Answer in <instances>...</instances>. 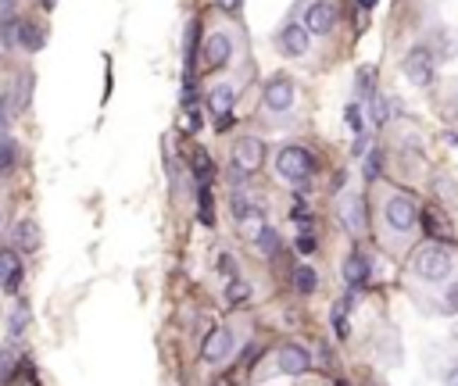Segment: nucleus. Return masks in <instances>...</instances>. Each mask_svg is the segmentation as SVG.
I'll list each match as a JSON object with an SVG mask.
<instances>
[{
    "label": "nucleus",
    "instance_id": "29",
    "mask_svg": "<svg viewBox=\"0 0 458 386\" xmlns=\"http://www.w3.org/2000/svg\"><path fill=\"white\" fill-rule=\"evenodd\" d=\"M344 122H348V129H351L355 136H362V133H365V115H362V104H348V107H344Z\"/></svg>",
    "mask_w": 458,
    "mask_h": 386
},
{
    "label": "nucleus",
    "instance_id": "16",
    "mask_svg": "<svg viewBox=\"0 0 458 386\" xmlns=\"http://www.w3.org/2000/svg\"><path fill=\"white\" fill-rule=\"evenodd\" d=\"M40 243H43L40 226L33 222V218H22V222L15 226V233H11V247H15L18 254H36V251H40Z\"/></svg>",
    "mask_w": 458,
    "mask_h": 386
},
{
    "label": "nucleus",
    "instance_id": "30",
    "mask_svg": "<svg viewBox=\"0 0 458 386\" xmlns=\"http://www.w3.org/2000/svg\"><path fill=\"white\" fill-rule=\"evenodd\" d=\"M348 308H351L348 301L333 308V329H336V337H340V340H348V337H351V325H348Z\"/></svg>",
    "mask_w": 458,
    "mask_h": 386
},
{
    "label": "nucleus",
    "instance_id": "38",
    "mask_svg": "<svg viewBox=\"0 0 458 386\" xmlns=\"http://www.w3.org/2000/svg\"><path fill=\"white\" fill-rule=\"evenodd\" d=\"M201 126H204L201 107H194V111H187V133H201Z\"/></svg>",
    "mask_w": 458,
    "mask_h": 386
},
{
    "label": "nucleus",
    "instance_id": "4",
    "mask_svg": "<svg viewBox=\"0 0 458 386\" xmlns=\"http://www.w3.org/2000/svg\"><path fill=\"white\" fill-rule=\"evenodd\" d=\"M229 215H233L237 222L244 226L247 240L258 236V229H262V204H258L254 193H247V190H233V197H229Z\"/></svg>",
    "mask_w": 458,
    "mask_h": 386
},
{
    "label": "nucleus",
    "instance_id": "43",
    "mask_svg": "<svg viewBox=\"0 0 458 386\" xmlns=\"http://www.w3.org/2000/svg\"><path fill=\"white\" fill-rule=\"evenodd\" d=\"M358 8H362V11H372V8H376V0H358Z\"/></svg>",
    "mask_w": 458,
    "mask_h": 386
},
{
    "label": "nucleus",
    "instance_id": "10",
    "mask_svg": "<svg viewBox=\"0 0 458 386\" xmlns=\"http://www.w3.org/2000/svg\"><path fill=\"white\" fill-rule=\"evenodd\" d=\"M233 50H237V43H233V36H229L225 29L211 32V36H208V43H204V68H208V72L225 68V65H229V58H233Z\"/></svg>",
    "mask_w": 458,
    "mask_h": 386
},
{
    "label": "nucleus",
    "instance_id": "42",
    "mask_svg": "<svg viewBox=\"0 0 458 386\" xmlns=\"http://www.w3.org/2000/svg\"><path fill=\"white\" fill-rule=\"evenodd\" d=\"M215 386H237V382L229 379V375H218V379H215Z\"/></svg>",
    "mask_w": 458,
    "mask_h": 386
},
{
    "label": "nucleus",
    "instance_id": "31",
    "mask_svg": "<svg viewBox=\"0 0 458 386\" xmlns=\"http://www.w3.org/2000/svg\"><path fill=\"white\" fill-rule=\"evenodd\" d=\"M369 115H372V126H383V122H387V100H383L380 93L369 97Z\"/></svg>",
    "mask_w": 458,
    "mask_h": 386
},
{
    "label": "nucleus",
    "instance_id": "27",
    "mask_svg": "<svg viewBox=\"0 0 458 386\" xmlns=\"http://www.w3.org/2000/svg\"><path fill=\"white\" fill-rule=\"evenodd\" d=\"M254 243H258V251H262L265 258H276V254H279V233H276L272 226H262L258 236H254Z\"/></svg>",
    "mask_w": 458,
    "mask_h": 386
},
{
    "label": "nucleus",
    "instance_id": "44",
    "mask_svg": "<svg viewBox=\"0 0 458 386\" xmlns=\"http://www.w3.org/2000/svg\"><path fill=\"white\" fill-rule=\"evenodd\" d=\"M43 8H47V11H50V8H54V0H43Z\"/></svg>",
    "mask_w": 458,
    "mask_h": 386
},
{
    "label": "nucleus",
    "instance_id": "3",
    "mask_svg": "<svg viewBox=\"0 0 458 386\" xmlns=\"http://www.w3.org/2000/svg\"><path fill=\"white\" fill-rule=\"evenodd\" d=\"M419 204L409 197V193H390L387 204H383V222L394 229V233H412L416 222H419Z\"/></svg>",
    "mask_w": 458,
    "mask_h": 386
},
{
    "label": "nucleus",
    "instance_id": "5",
    "mask_svg": "<svg viewBox=\"0 0 458 386\" xmlns=\"http://www.w3.org/2000/svg\"><path fill=\"white\" fill-rule=\"evenodd\" d=\"M294 100H298L294 79H286L283 72L272 76V79L265 83V90H262V104H265V111H272V115H286V111L294 107Z\"/></svg>",
    "mask_w": 458,
    "mask_h": 386
},
{
    "label": "nucleus",
    "instance_id": "41",
    "mask_svg": "<svg viewBox=\"0 0 458 386\" xmlns=\"http://www.w3.org/2000/svg\"><path fill=\"white\" fill-rule=\"evenodd\" d=\"M444 386H458V365H451V368L444 372Z\"/></svg>",
    "mask_w": 458,
    "mask_h": 386
},
{
    "label": "nucleus",
    "instance_id": "23",
    "mask_svg": "<svg viewBox=\"0 0 458 386\" xmlns=\"http://www.w3.org/2000/svg\"><path fill=\"white\" fill-rule=\"evenodd\" d=\"M29 322H33V311H29L25 301H18L15 311H11V322H8V337H11V340H22L25 329H29Z\"/></svg>",
    "mask_w": 458,
    "mask_h": 386
},
{
    "label": "nucleus",
    "instance_id": "8",
    "mask_svg": "<svg viewBox=\"0 0 458 386\" xmlns=\"http://www.w3.org/2000/svg\"><path fill=\"white\" fill-rule=\"evenodd\" d=\"M265 164V143L258 136H240L237 147H233V169H240L244 176L258 172Z\"/></svg>",
    "mask_w": 458,
    "mask_h": 386
},
{
    "label": "nucleus",
    "instance_id": "11",
    "mask_svg": "<svg viewBox=\"0 0 458 386\" xmlns=\"http://www.w3.org/2000/svg\"><path fill=\"white\" fill-rule=\"evenodd\" d=\"M22 279H25V265H22L18 251L15 247H0V290L15 297L22 290Z\"/></svg>",
    "mask_w": 458,
    "mask_h": 386
},
{
    "label": "nucleus",
    "instance_id": "37",
    "mask_svg": "<svg viewBox=\"0 0 458 386\" xmlns=\"http://www.w3.org/2000/svg\"><path fill=\"white\" fill-rule=\"evenodd\" d=\"M218 272L222 275H229V279H237V261H233V254H218Z\"/></svg>",
    "mask_w": 458,
    "mask_h": 386
},
{
    "label": "nucleus",
    "instance_id": "18",
    "mask_svg": "<svg viewBox=\"0 0 458 386\" xmlns=\"http://www.w3.org/2000/svg\"><path fill=\"white\" fill-rule=\"evenodd\" d=\"M18 47H25V50H40L43 43H47V29L40 25V22H29V18H18Z\"/></svg>",
    "mask_w": 458,
    "mask_h": 386
},
{
    "label": "nucleus",
    "instance_id": "20",
    "mask_svg": "<svg viewBox=\"0 0 458 386\" xmlns=\"http://www.w3.org/2000/svg\"><path fill=\"white\" fill-rule=\"evenodd\" d=\"M22 368H29V361H22L11 347H0V382H15Z\"/></svg>",
    "mask_w": 458,
    "mask_h": 386
},
{
    "label": "nucleus",
    "instance_id": "39",
    "mask_svg": "<svg viewBox=\"0 0 458 386\" xmlns=\"http://www.w3.org/2000/svg\"><path fill=\"white\" fill-rule=\"evenodd\" d=\"M444 308H447V311H454V315H458V283H454V287H451V290H447V294H444Z\"/></svg>",
    "mask_w": 458,
    "mask_h": 386
},
{
    "label": "nucleus",
    "instance_id": "12",
    "mask_svg": "<svg viewBox=\"0 0 458 386\" xmlns=\"http://www.w3.org/2000/svg\"><path fill=\"white\" fill-rule=\"evenodd\" d=\"M301 25L308 29V36L333 32V25H336V4H333V0H315V4L305 8V22Z\"/></svg>",
    "mask_w": 458,
    "mask_h": 386
},
{
    "label": "nucleus",
    "instance_id": "22",
    "mask_svg": "<svg viewBox=\"0 0 458 386\" xmlns=\"http://www.w3.org/2000/svg\"><path fill=\"white\" fill-rule=\"evenodd\" d=\"M294 290H298L301 297H312V294L319 290V272H315L312 265H298V268H294Z\"/></svg>",
    "mask_w": 458,
    "mask_h": 386
},
{
    "label": "nucleus",
    "instance_id": "25",
    "mask_svg": "<svg viewBox=\"0 0 458 386\" xmlns=\"http://www.w3.org/2000/svg\"><path fill=\"white\" fill-rule=\"evenodd\" d=\"M419 218H423V229H426L433 240H440V236H451L447 218H440V215H437V207H426V211H419Z\"/></svg>",
    "mask_w": 458,
    "mask_h": 386
},
{
    "label": "nucleus",
    "instance_id": "14",
    "mask_svg": "<svg viewBox=\"0 0 458 386\" xmlns=\"http://www.w3.org/2000/svg\"><path fill=\"white\" fill-rule=\"evenodd\" d=\"M340 222L351 236H362L365 233V200L358 193H348L340 200Z\"/></svg>",
    "mask_w": 458,
    "mask_h": 386
},
{
    "label": "nucleus",
    "instance_id": "40",
    "mask_svg": "<svg viewBox=\"0 0 458 386\" xmlns=\"http://www.w3.org/2000/svg\"><path fill=\"white\" fill-rule=\"evenodd\" d=\"M215 4H218L222 11H240V4H244V0H215Z\"/></svg>",
    "mask_w": 458,
    "mask_h": 386
},
{
    "label": "nucleus",
    "instance_id": "46",
    "mask_svg": "<svg viewBox=\"0 0 458 386\" xmlns=\"http://www.w3.org/2000/svg\"><path fill=\"white\" fill-rule=\"evenodd\" d=\"M340 386H344V382H340Z\"/></svg>",
    "mask_w": 458,
    "mask_h": 386
},
{
    "label": "nucleus",
    "instance_id": "35",
    "mask_svg": "<svg viewBox=\"0 0 458 386\" xmlns=\"http://www.w3.org/2000/svg\"><path fill=\"white\" fill-rule=\"evenodd\" d=\"M380 164H383V154L380 150H372L369 157H365V179L372 183V179H380Z\"/></svg>",
    "mask_w": 458,
    "mask_h": 386
},
{
    "label": "nucleus",
    "instance_id": "13",
    "mask_svg": "<svg viewBox=\"0 0 458 386\" xmlns=\"http://www.w3.org/2000/svg\"><path fill=\"white\" fill-rule=\"evenodd\" d=\"M276 365H279L283 375H305V372L312 368V354H308V347H301V344H283V347L276 351Z\"/></svg>",
    "mask_w": 458,
    "mask_h": 386
},
{
    "label": "nucleus",
    "instance_id": "17",
    "mask_svg": "<svg viewBox=\"0 0 458 386\" xmlns=\"http://www.w3.org/2000/svg\"><path fill=\"white\" fill-rule=\"evenodd\" d=\"M233 104H237V86H233V83H218V86L208 93V107H211L215 119L233 115Z\"/></svg>",
    "mask_w": 458,
    "mask_h": 386
},
{
    "label": "nucleus",
    "instance_id": "45",
    "mask_svg": "<svg viewBox=\"0 0 458 386\" xmlns=\"http://www.w3.org/2000/svg\"><path fill=\"white\" fill-rule=\"evenodd\" d=\"M0 229H4V207H0Z\"/></svg>",
    "mask_w": 458,
    "mask_h": 386
},
{
    "label": "nucleus",
    "instance_id": "26",
    "mask_svg": "<svg viewBox=\"0 0 458 386\" xmlns=\"http://www.w3.org/2000/svg\"><path fill=\"white\" fill-rule=\"evenodd\" d=\"M197 218H201V226H215V193H211V186H197Z\"/></svg>",
    "mask_w": 458,
    "mask_h": 386
},
{
    "label": "nucleus",
    "instance_id": "15",
    "mask_svg": "<svg viewBox=\"0 0 458 386\" xmlns=\"http://www.w3.org/2000/svg\"><path fill=\"white\" fill-rule=\"evenodd\" d=\"M369 272H372V265H369V258H365L362 251H351L348 258H344V265H340V275H344V283H348L351 290L365 287Z\"/></svg>",
    "mask_w": 458,
    "mask_h": 386
},
{
    "label": "nucleus",
    "instance_id": "7",
    "mask_svg": "<svg viewBox=\"0 0 458 386\" xmlns=\"http://www.w3.org/2000/svg\"><path fill=\"white\" fill-rule=\"evenodd\" d=\"M401 72H405L409 83H416V86H430L433 76H437L433 54H430L426 47H412V50L405 54V61H401Z\"/></svg>",
    "mask_w": 458,
    "mask_h": 386
},
{
    "label": "nucleus",
    "instance_id": "1",
    "mask_svg": "<svg viewBox=\"0 0 458 386\" xmlns=\"http://www.w3.org/2000/svg\"><path fill=\"white\" fill-rule=\"evenodd\" d=\"M276 172L283 183L290 186H308V179L315 176V157L308 147H298V143H286L276 150Z\"/></svg>",
    "mask_w": 458,
    "mask_h": 386
},
{
    "label": "nucleus",
    "instance_id": "24",
    "mask_svg": "<svg viewBox=\"0 0 458 386\" xmlns=\"http://www.w3.org/2000/svg\"><path fill=\"white\" fill-rule=\"evenodd\" d=\"M197 43H201V18L187 22V76L197 72Z\"/></svg>",
    "mask_w": 458,
    "mask_h": 386
},
{
    "label": "nucleus",
    "instance_id": "33",
    "mask_svg": "<svg viewBox=\"0 0 458 386\" xmlns=\"http://www.w3.org/2000/svg\"><path fill=\"white\" fill-rule=\"evenodd\" d=\"M372 79H376V72H372V68H362V72H358V97H365V100H369V97L376 93V90H372Z\"/></svg>",
    "mask_w": 458,
    "mask_h": 386
},
{
    "label": "nucleus",
    "instance_id": "6",
    "mask_svg": "<svg viewBox=\"0 0 458 386\" xmlns=\"http://www.w3.org/2000/svg\"><path fill=\"white\" fill-rule=\"evenodd\" d=\"M233 351H237V333H233V329H229V325L208 329V337H204V344H201V358H204L208 365H222Z\"/></svg>",
    "mask_w": 458,
    "mask_h": 386
},
{
    "label": "nucleus",
    "instance_id": "21",
    "mask_svg": "<svg viewBox=\"0 0 458 386\" xmlns=\"http://www.w3.org/2000/svg\"><path fill=\"white\" fill-rule=\"evenodd\" d=\"M251 297H254V287H251L247 279H240V275L225 283V304H229V308H240V304H247Z\"/></svg>",
    "mask_w": 458,
    "mask_h": 386
},
{
    "label": "nucleus",
    "instance_id": "2",
    "mask_svg": "<svg viewBox=\"0 0 458 386\" xmlns=\"http://www.w3.org/2000/svg\"><path fill=\"white\" fill-rule=\"evenodd\" d=\"M451 268H454V258L440 243H426V247H419L412 254V272L419 275L423 283H444L451 275Z\"/></svg>",
    "mask_w": 458,
    "mask_h": 386
},
{
    "label": "nucleus",
    "instance_id": "19",
    "mask_svg": "<svg viewBox=\"0 0 458 386\" xmlns=\"http://www.w3.org/2000/svg\"><path fill=\"white\" fill-rule=\"evenodd\" d=\"M190 169H194L197 186H211V179H215V164H211V157H208L204 147H197V150L190 154Z\"/></svg>",
    "mask_w": 458,
    "mask_h": 386
},
{
    "label": "nucleus",
    "instance_id": "34",
    "mask_svg": "<svg viewBox=\"0 0 458 386\" xmlns=\"http://www.w3.org/2000/svg\"><path fill=\"white\" fill-rule=\"evenodd\" d=\"M294 247H298L301 254H315V247H319V240H315V233H312V229H305V233H298V240H294Z\"/></svg>",
    "mask_w": 458,
    "mask_h": 386
},
{
    "label": "nucleus",
    "instance_id": "28",
    "mask_svg": "<svg viewBox=\"0 0 458 386\" xmlns=\"http://www.w3.org/2000/svg\"><path fill=\"white\" fill-rule=\"evenodd\" d=\"M15 161H18V147H15V140L0 136V176L11 172V169H15Z\"/></svg>",
    "mask_w": 458,
    "mask_h": 386
},
{
    "label": "nucleus",
    "instance_id": "9",
    "mask_svg": "<svg viewBox=\"0 0 458 386\" xmlns=\"http://www.w3.org/2000/svg\"><path fill=\"white\" fill-rule=\"evenodd\" d=\"M308 47H312V36H308V29L298 25V22H286V25L276 32V50L286 54V58H305Z\"/></svg>",
    "mask_w": 458,
    "mask_h": 386
},
{
    "label": "nucleus",
    "instance_id": "32",
    "mask_svg": "<svg viewBox=\"0 0 458 386\" xmlns=\"http://www.w3.org/2000/svg\"><path fill=\"white\" fill-rule=\"evenodd\" d=\"M183 107H187V111H194V107H197V83H194V76L183 79Z\"/></svg>",
    "mask_w": 458,
    "mask_h": 386
},
{
    "label": "nucleus",
    "instance_id": "36",
    "mask_svg": "<svg viewBox=\"0 0 458 386\" xmlns=\"http://www.w3.org/2000/svg\"><path fill=\"white\" fill-rule=\"evenodd\" d=\"M11 126V97H0V136H8Z\"/></svg>",
    "mask_w": 458,
    "mask_h": 386
}]
</instances>
